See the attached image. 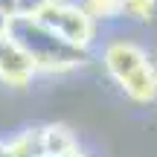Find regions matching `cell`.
<instances>
[{
  "label": "cell",
  "mask_w": 157,
  "mask_h": 157,
  "mask_svg": "<svg viewBox=\"0 0 157 157\" xmlns=\"http://www.w3.org/2000/svg\"><path fill=\"white\" fill-rule=\"evenodd\" d=\"M6 35L32 61L35 70L38 67H44V70H67V67H78L82 61H87V50L61 41L38 17L12 15L9 23H6Z\"/></svg>",
  "instance_id": "1"
},
{
  "label": "cell",
  "mask_w": 157,
  "mask_h": 157,
  "mask_svg": "<svg viewBox=\"0 0 157 157\" xmlns=\"http://www.w3.org/2000/svg\"><path fill=\"white\" fill-rule=\"evenodd\" d=\"M35 17H38V21L44 23L50 32H56L61 41H67V44H73V47L87 50L90 35H93V17H90L84 9L52 0V3L47 6V9H41Z\"/></svg>",
  "instance_id": "2"
},
{
  "label": "cell",
  "mask_w": 157,
  "mask_h": 157,
  "mask_svg": "<svg viewBox=\"0 0 157 157\" xmlns=\"http://www.w3.org/2000/svg\"><path fill=\"white\" fill-rule=\"evenodd\" d=\"M143 64H148L146 52L137 50L134 44H125V41L111 44V47H108V52H105V67H108V73L117 78L119 84H122L128 76H134Z\"/></svg>",
  "instance_id": "3"
},
{
  "label": "cell",
  "mask_w": 157,
  "mask_h": 157,
  "mask_svg": "<svg viewBox=\"0 0 157 157\" xmlns=\"http://www.w3.org/2000/svg\"><path fill=\"white\" fill-rule=\"evenodd\" d=\"M32 73V61L9 41V35H0V78L9 84H26Z\"/></svg>",
  "instance_id": "4"
},
{
  "label": "cell",
  "mask_w": 157,
  "mask_h": 157,
  "mask_svg": "<svg viewBox=\"0 0 157 157\" xmlns=\"http://www.w3.org/2000/svg\"><path fill=\"white\" fill-rule=\"evenodd\" d=\"M122 90L137 102H154L157 99V67L151 61L143 64L134 76H128L122 82Z\"/></svg>",
  "instance_id": "5"
},
{
  "label": "cell",
  "mask_w": 157,
  "mask_h": 157,
  "mask_svg": "<svg viewBox=\"0 0 157 157\" xmlns=\"http://www.w3.org/2000/svg\"><path fill=\"white\" fill-rule=\"evenodd\" d=\"M157 0H119V12L128 17H151Z\"/></svg>",
  "instance_id": "6"
},
{
  "label": "cell",
  "mask_w": 157,
  "mask_h": 157,
  "mask_svg": "<svg viewBox=\"0 0 157 157\" xmlns=\"http://www.w3.org/2000/svg\"><path fill=\"white\" fill-rule=\"evenodd\" d=\"M12 3H15V15H29V17H35L41 9H47L52 0H12Z\"/></svg>",
  "instance_id": "7"
},
{
  "label": "cell",
  "mask_w": 157,
  "mask_h": 157,
  "mask_svg": "<svg viewBox=\"0 0 157 157\" xmlns=\"http://www.w3.org/2000/svg\"><path fill=\"white\" fill-rule=\"evenodd\" d=\"M0 12H3V15H15V3H12V0H0Z\"/></svg>",
  "instance_id": "8"
},
{
  "label": "cell",
  "mask_w": 157,
  "mask_h": 157,
  "mask_svg": "<svg viewBox=\"0 0 157 157\" xmlns=\"http://www.w3.org/2000/svg\"><path fill=\"white\" fill-rule=\"evenodd\" d=\"M6 23H9V15L0 12V35H6Z\"/></svg>",
  "instance_id": "9"
},
{
  "label": "cell",
  "mask_w": 157,
  "mask_h": 157,
  "mask_svg": "<svg viewBox=\"0 0 157 157\" xmlns=\"http://www.w3.org/2000/svg\"><path fill=\"white\" fill-rule=\"evenodd\" d=\"M0 154H3V146H0Z\"/></svg>",
  "instance_id": "10"
}]
</instances>
